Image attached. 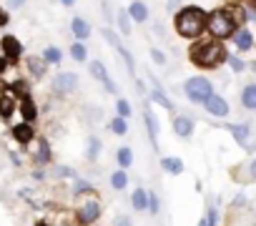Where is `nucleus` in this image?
<instances>
[{
  "label": "nucleus",
  "mask_w": 256,
  "mask_h": 226,
  "mask_svg": "<svg viewBox=\"0 0 256 226\" xmlns=\"http://www.w3.org/2000/svg\"><path fill=\"white\" fill-rule=\"evenodd\" d=\"M174 26H176V33L186 40H194L204 33L206 28V13L196 6H188V8H181L176 16H174Z\"/></svg>",
  "instance_id": "nucleus-1"
},
{
  "label": "nucleus",
  "mask_w": 256,
  "mask_h": 226,
  "mask_svg": "<svg viewBox=\"0 0 256 226\" xmlns=\"http://www.w3.org/2000/svg\"><path fill=\"white\" fill-rule=\"evenodd\" d=\"M228 58L226 48L218 43V40H208V43H201L191 50V63L198 66V68H216L218 63H224Z\"/></svg>",
  "instance_id": "nucleus-2"
},
{
  "label": "nucleus",
  "mask_w": 256,
  "mask_h": 226,
  "mask_svg": "<svg viewBox=\"0 0 256 226\" xmlns=\"http://www.w3.org/2000/svg\"><path fill=\"white\" fill-rule=\"evenodd\" d=\"M206 28H208V33H211L216 40H224V38H231V36H234L236 20H234V16H228L226 10H214V13L206 18Z\"/></svg>",
  "instance_id": "nucleus-3"
},
{
  "label": "nucleus",
  "mask_w": 256,
  "mask_h": 226,
  "mask_svg": "<svg viewBox=\"0 0 256 226\" xmlns=\"http://www.w3.org/2000/svg\"><path fill=\"white\" fill-rule=\"evenodd\" d=\"M184 90H186V96H188L191 103H204V100L214 93L211 83H208L204 76H194V78H188V80L184 83Z\"/></svg>",
  "instance_id": "nucleus-4"
},
{
  "label": "nucleus",
  "mask_w": 256,
  "mask_h": 226,
  "mask_svg": "<svg viewBox=\"0 0 256 226\" xmlns=\"http://www.w3.org/2000/svg\"><path fill=\"white\" fill-rule=\"evenodd\" d=\"M76 216H78L80 224H93V221L100 216V204H98V198H96V196L83 198V201L78 204V208H76Z\"/></svg>",
  "instance_id": "nucleus-5"
},
{
  "label": "nucleus",
  "mask_w": 256,
  "mask_h": 226,
  "mask_svg": "<svg viewBox=\"0 0 256 226\" xmlns=\"http://www.w3.org/2000/svg\"><path fill=\"white\" fill-rule=\"evenodd\" d=\"M53 88L58 93H73L78 88V76L76 73H58L53 78Z\"/></svg>",
  "instance_id": "nucleus-6"
},
{
  "label": "nucleus",
  "mask_w": 256,
  "mask_h": 226,
  "mask_svg": "<svg viewBox=\"0 0 256 226\" xmlns=\"http://www.w3.org/2000/svg\"><path fill=\"white\" fill-rule=\"evenodd\" d=\"M204 106H206V110L211 113V116H218V118L228 116V103H226L221 96H216V93H211V96L204 100Z\"/></svg>",
  "instance_id": "nucleus-7"
},
{
  "label": "nucleus",
  "mask_w": 256,
  "mask_h": 226,
  "mask_svg": "<svg viewBox=\"0 0 256 226\" xmlns=\"http://www.w3.org/2000/svg\"><path fill=\"white\" fill-rule=\"evenodd\" d=\"M0 48H3V56H8L10 60H18L20 53H23V46L16 36H3V40H0Z\"/></svg>",
  "instance_id": "nucleus-8"
},
{
  "label": "nucleus",
  "mask_w": 256,
  "mask_h": 226,
  "mask_svg": "<svg viewBox=\"0 0 256 226\" xmlns=\"http://www.w3.org/2000/svg\"><path fill=\"white\" fill-rule=\"evenodd\" d=\"M88 68H90V76H93V78H98V80H100L110 93H116V83L108 78V70H106V66H103L100 60H90V66H88Z\"/></svg>",
  "instance_id": "nucleus-9"
},
{
  "label": "nucleus",
  "mask_w": 256,
  "mask_h": 226,
  "mask_svg": "<svg viewBox=\"0 0 256 226\" xmlns=\"http://www.w3.org/2000/svg\"><path fill=\"white\" fill-rule=\"evenodd\" d=\"M70 30H73V36H76L78 40H88V38H90V23H88L86 18H80V16H76V18L70 20Z\"/></svg>",
  "instance_id": "nucleus-10"
},
{
  "label": "nucleus",
  "mask_w": 256,
  "mask_h": 226,
  "mask_svg": "<svg viewBox=\"0 0 256 226\" xmlns=\"http://www.w3.org/2000/svg\"><path fill=\"white\" fill-rule=\"evenodd\" d=\"M26 66H28L30 76H36V78H40V76L48 73V63H46L43 56H28V58H26Z\"/></svg>",
  "instance_id": "nucleus-11"
},
{
  "label": "nucleus",
  "mask_w": 256,
  "mask_h": 226,
  "mask_svg": "<svg viewBox=\"0 0 256 226\" xmlns=\"http://www.w3.org/2000/svg\"><path fill=\"white\" fill-rule=\"evenodd\" d=\"M174 131H176V136H181V138H191V134H194V121H191L188 116H176V118H174Z\"/></svg>",
  "instance_id": "nucleus-12"
},
{
  "label": "nucleus",
  "mask_w": 256,
  "mask_h": 226,
  "mask_svg": "<svg viewBox=\"0 0 256 226\" xmlns=\"http://www.w3.org/2000/svg\"><path fill=\"white\" fill-rule=\"evenodd\" d=\"M128 16H131V20H136V23H146L148 20V6L141 3V0H134V3L128 6Z\"/></svg>",
  "instance_id": "nucleus-13"
},
{
  "label": "nucleus",
  "mask_w": 256,
  "mask_h": 226,
  "mask_svg": "<svg viewBox=\"0 0 256 226\" xmlns=\"http://www.w3.org/2000/svg\"><path fill=\"white\" fill-rule=\"evenodd\" d=\"M234 46L238 48V50H248L251 46H254V36H251V30H246V28H238V30H234Z\"/></svg>",
  "instance_id": "nucleus-14"
},
{
  "label": "nucleus",
  "mask_w": 256,
  "mask_h": 226,
  "mask_svg": "<svg viewBox=\"0 0 256 226\" xmlns=\"http://www.w3.org/2000/svg\"><path fill=\"white\" fill-rule=\"evenodd\" d=\"M144 121H146V128H148L151 144L156 146V141H158V121H156V116H154L151 106H146V110H144Z\"/></svg>",
  "instance_id": "nucleus-15"
},
{
  "label": "nucleus",
  "mask_w": 256,
  "mask_h": 226,
  "mask_svg": "<svg viewBox=\"0 0 256 226\" xmlns=\"http://www.w3.org/2000/svg\"><path fill=\"white\" fill-rule=\"evenodd\" d=\"M33 136H36V131H33V126L30 124H20V126H16L13 128V138L18 141V144H30L33 141Z\"/></svg>",
  "instance_id": "nucleus-16"
},
{
  "label": "nucleus",
  "mask_w": 256,
  "mask_h": 226,
  "mask_svg": "<svg viewBox=\"0 0 256 226\" xmlns=\"http://www.w3.org/2000/svg\"><path fill=\"white\" fill-rule=\"evenodd\" d=\"M50 144L46 141V138H38V144H36V161L40 164V166H46V164H50Z\"/></svg>",
  "instance_id": "nucleus-17"
},
{
  "label": "nucleus",
  "mask_w": 256,
  "mask_h": 226,
  "mask_svg": "<svg viewBox=\"0 0 256 226\" xmlns=\"http://www.w3.org/2000/svg\"><path fill=\"white\" fill-rule=\"evenodd\" d=\"M241 106L248 108V110H256V83H248L241 90Z\"/></svg>",
  "instance_id": "nucleus-18"
},
{
  "label": "nucleus",
  "mask_w": 256,
  "mask_h": 226,
  "mask_svg": "<svg viewBox=\"0 0 256 226\" xmlns=\"http://www.w3.org/2000/svg\"><path fill=\"white\" fill-rule=\"evenodd\" d=\"M161 168L168 171L171 176H181V171H184V161H181V158H174V156H166V158H161Z\"/></svg>",
  "instance_id": "nucleus-19"
},
{
  "label": "nucleus",
  "mask_w": 256,
  "mask_h": 226,
  "mask_svg": "<svg viewBox=\"0 0 256 226\" xmlns=\"http://www.w3.org/2000/svg\"><path fill=\"white\" fill-rule=\"evenodd\" d=\"M20 113L26 116V121H28V124H33V121H36L38 110H36V106H33L30 96H23V98H20Z\"/></svg>",
  "instance_id": "nucleus-20"
},
{
  "label": "nucleus",
  "mask_w": 256,
  "mask_h": 226,
  "mask_svg": "<svg viewBox=\"0 0 256 226\" xmlns=\"http://www.w3.org/2000/svg\"><path fill=\"white\" fill-rule=\"evenodd\" d=\"M131 206H134L136 211H146V208H148V191L136 188L134 196H131Z\"/></svg>",
  "instance_id": "nucleus-21"
},
{
  "label": "nucleus",
  "mask_w": 256,
  "mask_h": 226,
  "mask_svg": "<svg viewBox=\"0 0 256 226\" xmlns=\"http://www.w3.org/2000/svg\"><path fill=\"white\" fill-rule=\"evenodd\" d=\"M43 58H46V63H48V66H58V63L63 60V50H60V48H56V46H48V48L43 50Z\"/></svg>",
  "instance_id": "nucleus-22"
},
{
  "label": "nucleus",
  "mask_w": 256,
  "mask_h": 226,
  "mask_svg": "<svg viewBox=\"0 0 256 226\" xmlns=\"http://www.w3.org/2000/svg\"><path fill=\"white\" fill-rule=\"evenodd\" d=\"M116 20H118V28H120V33L123 36H131V16H128V10H118L116 13Z\"/></svg>",
  "instance_id": "nucleus-23"
},
{
  "label": "nucleus",
  "mask_w": 256,
  "mask_h": 226,
  "mask_svg": "<svg viewBox=\"0 0 256 226\" xmlns=\"http://www.w3.org/2000/svg\"><path fill=\"white\" fill-rule=\"evenodd\" d=\"M116 161H118V166H120V168H128V166L134 164V151L128 148V146L118 148V154H116Z\"/></svg>",
  "instance_id": "nucleus-24"
},
{
  "label": "nucleus",
  "mask_w": 256,
  "mask_h": 226,
  "mask_svg": "<svg viewBox=\"0 0 256 226\" xmlns=\"http://www.w3.org/2000/svg\"><path fill=\"white\" fill-rule=\"evenodd\" d=\"M110 186L116 188V191H123L126 186H128V174L120 168V171H116L113 176H110Z\"/></svg>",
  "instance_id": "nucleus-25"
},
{
  "label": "nucleus",
  "mask_w": 256,
  "mask_h": 226,
  "mask_svg": "<svg viewBox=\"0 0 256 226\" xmlns=\"http://www.w3.org/2000/svg\"><path fill=\"white\" fill-rule=\"evenodd\" d=\"M148 96H151V100H154V103H158V106H164V108H168V110L174 108V103H171V100L166 98V93H164L161 88H154V90H151Z\"/></svg>",
  "instance_id": "nucleus-26"
},
{
  "label": "nucleus",
  "mask_w": 256,
  "mask_h": 226,
  "mask_svg": "<svg viewBox=\"0 0 256 226\" xmlns=\"http://www.w3.org/2000/svg\"><path fill=\"white\" fill-rule=\"evenodd\" d=\"M98 154H100V141H98L96 136H88V151H86V158H88V161H96Z\"/></svg>",
  "instance_id": "nucleus-27"
},
{
  "label": "nucleus",
  "mask_w": 256,
  "mask_h": 226,
  "mask_svg": "<svg viewBox=\"0 0 256 226\" xmlns=\"http://www.w3.org/2000/svg\"><path fill=\"white\" fill-rule=\"evenodd\" d=\"M118 53H120V58H123V63H126V68H128V73H136V60H134V56H131V50L128 48H123V46H118Z\"/></svg>",
  "instance_id": "nucleus-28"
},
{
  "label": "nucleus",
  "mask_w": 256,
  "mask_h": 226,
  "mask_svg": "<svg viewBox=\"0 0 256 226\" xmlns=\"http://www.w3.org/2000/svg\"><path fill=\"white\" fill-rule=\"evenodd\" d=\"M70 56H73V60H78V63H83V60L88 58V48L83 46V40L70 46Z\"/></svg>",
  "instance_id": "nucleus-29"
},
{
  "label": "nucleus",
  "mask_w": 256,
  "mask_h": 226,
  "mask_svg": "<svg viewBox=\"0 0 256 226\" xmlns=\"http://www.w3.org/2000/svg\"><path fill=\"white\" fill-rule=\"evenodd\" d=\"M110 131H113L116 136H126V134H128V124H126V118H123V116H116V118L110 121Z\"/></svg>",
  "instance_id": "nucleus-30"
},
{
  "label": "nucleus",
  "mask_w": 256,
  "mask_h": 226,
  "mask_svg": "<svg viewBox=\"0 0 256 226\" xmlns=\"http://www.w3.org/2000/svg\"><path fill=\"white\" fill-rule=\"evenodd\" d=\"M228 131L234 134V138L241 146H246V141H248V126H228Z\"/></svg>",
  "instance_id": "nucleus-31"
},
{
  "label": "nucleus",
  "mask_w": 256,
  "mask_h": 226,
  "mask_svg": "<svg viewBox=\"0 0 256 226\" xmlns=\"http://www.w3.org/2000/svg\"><path fill=\"white\" fill-rule=\"evenodd\" d=\"M0 113H3V118H10V113H13V98L10 96L0 98Z\"/></svg>",
  "instance_id": "nucleus-32"
},
{
  "label": "nucleus",
  "mask_w": 256,
  "mask_h": 226,
  "mask_svg": "<svg viewBox=\"0 0 256 226\" xmlns=\"http://www.w3.org/2000/svg\"><path fill=\"white\" fill-rule=\"evenodd\" d=\"M116 110H118V116L128 118V116H131V103H128L126 98H118L116 100Z\"/></svg>",
  "instance_id": "nucleus-33"
},
{
  "label": "nucleus",
  "mask_w": 256,
  "mask_h": 226,
  "mask_svg": "<svg viewBox=\"0 0 256 226\" xmlns=\"http://www.w3.org/2000/svg\"><path fill=\"white\" fill-rule=\"evenodd\" d=\"M83 191H88V194H93V186H90L88 181H83V178H76V186H73V194H83Z\"/></svg>",
  "instance_id": "nucleus-34"
},
{
  "label": "nucleus",
  "mask_w": 256,
  "mask_h": 226,
  "mask_svg": "<svg viewBox=\"0 0 256 226\" xmlns=\"http://www.w3.org/2000/svg\"><path fill=\"white\" fill-rule=\"evenodd\" d=\"M56 174H58V178H76V171L70 166H58Z\"/></svg>",
  "instance_id": "nucleus-35"
},
{
  "label": "nucleus",
  "mask_w": 256,
  "mask_h": 226,
  "mask_svg": "<svg viewBox=\"0 0 256 226\" xmlns=\"http://www.w3.org/2000/svg\"><path fill=\"white\" fill-rule=\"evenodd\" d=\"M151 60L158 63V66H166V56H164L158 48H151Z\"/></svg>",
  "instance_id": "nucleus-36"
},
{
  "label": "nucleus",
  "mask_w": 256,
  "mask_h": 226,
  "mask_svg": "<svg viewBox=\"0 0 256 226\" xmlns=\"http://www.w3.org/2000/svg\"><path fill=\"white\" fill-rule=\"evenodd\" d=\"M103 38H106V40H108V43H110V46H116V48H118V46H120V40H118V36H116V33H113V30H108V28H106V30H103Z\"/></svg>",
  "instance_id": "nucleus-37"
},
{
  "label": "nucleus",
  "mask_w": 256,
  "mask_h": 226,
  "mask_svg": "<svg viewBox=\"0 0 256 226\" xmlns=\"http://www.w3.org/2000/svg\"><path fill=\"white\" fill-rule=\"evenodd\" d=\"M148 208H151V214H158V196L156 194H148Z\"/></svg>",
  "instance_id": "nucleus-38"
},
{
  "label": "nucleus",
  "mask_w": 256,
  "mask_h": 226,
  "mask_svg": "<svg viewBox=\"0 0 256 226\" xmlns=\"http://www.w3.org/2000/svg\"><path fill=\"white\" fill-rule=\"evenodd\" d=\"M228 63H231V68L238 73V70H244V60H238L236 56H228Z\"/></svg>",
  "instance_id": "nucleus-39"
},
{
  "label": "nucleus",
  "mask_w": 256,
  "mask_h": 226,
  "mask_svg": "<svg viewBox=\"0 0 256 226\" xmlns=\"http://www.w3.org/2000/svg\"><path fill=\"white\" fill-rule=\"evenodd\" d=\"M206 218H208V226H216V221H218V214H216V208H211V211L206 214Z\"/></svg>",
  "instance_id": "nucleus-40"
},
{
  "label": "nucleus",
  "mask_w": 256,
  "mask_h": 226,
  "mask_svg": "<svg viewBox=\"0 0 256 226\" xmlns=\"http://www.w3.org/2000/svg\"><path fill=\"white\" fill-rule=\"evenodd\" d=\"M6 3H8V8L18 10V8H23V6H26V0H6Z\"/></svg>",
  "instance_id": "nucleus-41"
},
{
  "label": "nucleus",
  "mask_w": 256,
  "mask_h": 226,
  "mask_svg": "<svg viewBox=\"0 0 256 226\" xmlns=\"http://www.w3.org/2000/svg\"><path fill=\"white\" fill-rule=\"evenodd\" d=\"M116 226H131V218H128V216H118V221H116Z\"/></svg>",
  "instance_id": "nucleus-42"
},
{
  "label": "nucleus",
  "mask_w": 256,
  "mask_h": 226,
  "mask_svg": "<svg viewBox=\"0 0 256 226\" xmlns=\"http://www.w3.org/2000/svg\"><path fill=\"white\" fill-rule=\"evenodd\" d=\"M8 10H0V26H8Z\"/></svg>",
  "instance_id": "nucleus-43"
},
{
  "label": "nucleus",
  "mask_w": 256,
  "mask_h": 226,
  "mask_svg": "<svg viewBox=\"0 0 256 226\" xmlns=\"http://www.w3.org/2000/svg\"><path fill=\"white\" fill-rule=\"evenodd\" d=\"M248 176H251V178H256V158H254V161H251V166H248Z\"/></svg>",
  "instance_id": "nucleus-44"
},
{
  "label": "nucleus",
  "mask_w": 256,
  "mask_h": 226,
  "mask_svg": "<svg viewBox=\"0 0 256 226\" xmlns=\"http://www.w3.org/2000/svg\"><path fill=\"white\" fill-rule=\"evenodd\" d=\"M60 3H63V6H66V8H70V6H73V3H76V0H60Z\"/></svg>",
  "instance_id": "nucleus-45"
},
{
  "label": "nucleus",
  "mask_w": 256,
  "mask_h": 226,
  "mask_svg": "<svg viewBox=\"0 0 256 226\" xmlns=\"http://www.w3.org/2000/svg\"><path fill=\"white\" fill-rule=\"evenodd\" d=\"M6 70V60H3V56H0V73Z\"/></svg>",
  "instance_id": "nucleus-46"
},
{
  "label": "nucleus",
  "mask_w": 256,
  "mask_h": 226,
  "mask_svg": "<svg viewBox=\"0 0 256 226\" xmlns=\"http://www.w3.org/2000/svg\"><path fill=\"white\" fill-rule=\"evenodd\" d=\"M198 226H208V218H201V221H198Z\"/></svg>",
  "instance_id": "nucleus-47"
}]
</instances>
